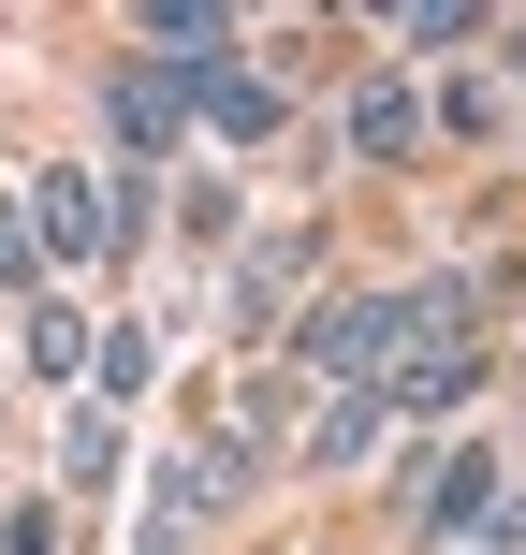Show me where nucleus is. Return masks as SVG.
<instances>
[{"label":"nucleus","instance_id":"obj_6","mask_svg":"<svg viewBox=\"0 0 526 555\" xmlns=\"http://www.w3.org/2000/svg\"><path fill=\"white\" fill-rule=\"evenodd\" d=\"M424 527H498V453H439V482H424Z\"/></svg>","mask_w":526,"mask_h":555},{"label":"nucleus","instance_id":"obj_9","mask_svg":"<svg viewBox=\"0 0 526 555\" xmlns=\"http://www.w3.org/2000/svg\"><path fill=\"white\" fill-rule=\"evenodd\" d=\"M410 132H424V103H410V88L381 74V88H365V103H351V146H365V162H395V146H410Z\"/></svg>","mask_w":526,"mask_h":555},{"label":"nucleus","instance_id":"obj_5","mask_svg":"<svg viewBox=\"0 0 526 555\" xmlns=\"http://www.w3.org/2000/svg\"><path fill=\"white\" fill-rule=\"evenodd\" d=\"M191 117H205V132H234V146H278V88L234 74V59H220V74H191Z\"/></svg>","mask_w":526,"mask_h":555},{"label":"nucleus","instance_id":"obj_13","mask_svg":"<svg viewBox=\"0 0 526 555\" xmlns=\"http://www.w3.org/2000/svg\"><path fill=\"white\" fill-rule=\"evenodd\" d=\"M132 555H176V527H162V541H132Z\"/></svg>","mask_w":526,"mask_h":555},{"label":"nucleus","instance_id":"obj_12","mask_svg":"<svg viewBox=\"0 0 526 555\" xmlns=\"http://www.w3.org/2000/svg\"><path fill=\"white\" fill-rule=\"evenodd\" d=\"M0 278H29V234H15V205H0Z\"/></svg>","mask_w":526,"mask_h":555},{"label":"nucleus","instance_id":"obj_2","mask_svg":"<svg viewBox=\"0 0 526 555\" xmlns=\"http://www.w3.org/2000/svg\"><path fill=\"white\" fill-rule=\"evenodd\" d=\"M29 234H44L59 263H103V249H132V234H117V191H103V176H74V162H44V176H29Z\"/></svg>","mask_w":526,"mask_h":555},{"label":"nucleus","instance_id":"obj_10","mask_svg":"<svg viewBox=\"0 0 526 555\" xmlns=\"http://www.w3.org/2000/svg\"><path fill=\"white\" fill-rule=\"evenodd\" d=\"M88 351H103V336H88L74 307H29V365H44V380H59V365H88Z\"/></svg>","mask_w":526,"mask_h":555},{"label":"nucleus","instance_id":"obj_4","mask_svg":"<svg viewBox=\"0 0 526 555\" xmlns=\"http://www.w3.org/2000/svg\"><path fill=\"white\" fill-rule=\"evenodd\" d=\"M176 117H191V74H117V88H103V132L132 146V162H162Z\"/></svg>","mask_w":526,"mask_h":555},{"label":"nucleus","instance_id":"obj_7","mask_svg":"<svg viewBox=\"0 0 526 555\" xmlns=\"http://www.w3.org/2000/svg\"><path fill=\"white\" fill-rule=\"evenodd\" d=\"M381 410L395 395H336V410L307 424V453H322V468H365V453H381Z\"/></svg>","mask_w":526,"mask_h":555},{"label":"nucleus","instance_id":"obj_3","mask_svg":"<svg viewBox=\"0 0 526 555\" xmlns=\"http://www.w3.org/2000/svg\"><path fill=\"white\" fill-rule=\"evenodd\" d=\"M381 351H395V293H336L322 322H307V365L351 395H381Z\"/></svg>","mask_w":526,"mask_h":555},{"label":"nucleus","instance_id":"obj_1","mask_svg":"<svg viewBox=\"0 0 526 555\" xmlns=\"http://www.w3.org/2000/svg\"><path fill=\"white\" fill-rule=\"evenodd\" d=\"M469 380H483V293H469V278H410V293H395L381 395H395V410H453Z\"/></svg>","mask_w":526,"mask_h":555},{"label":"nucleus","instance_id":"obj_11","mask_svg":"<svg viewBox=\"0 0 526 555\" xmlns=\"http://www.w3.org/2000/svg\"><path fill=\"white\" fill-rule=\"evenodd\" d=\"M59 468H74V482H117V410H74V439H59Z\"/></svg>","mask_w":526,"mask_h":555},{"label":"nucleus","instance_id":"obj_8","mask_svg":"<svg viewBox=\"0 0 526 555\" xmlns=\"http://www.w3.org/2000/svg\"><path fill=\"white\" fill-rule=\"evenodd\" d=\"M307 278V234H278V249H249L234 263V322H278V293Z\"/></svg>","mask_w":526,"mask_h":555}]
</instances>
